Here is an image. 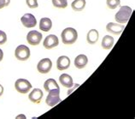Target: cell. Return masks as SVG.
Returning a JSON list of instances; mask_svg holds the SVG:
<instances>
[{"label": "cell", "mask_w": 135, "mask_h": 119, "mask_svg": "<svg viewBox=\"0 0 135 119\" xmlns=\"http://www.w3.org/2000/svg\"><path fill=\"white\" fill-rule=\"evenodd\" d=\"M133 14V9L129 6H122L120 10L117 11V13L115 16V19L116 22L120 24H124L127 23L129 21L131 16Z\"/></svg>", "instance_id": "1"}, {"label": "cell", "mask_w": 135, "mask_h": 119, "mask_svg": "<svg viewBox=\"0 0 135 119\" xmlns=\"http://www.w3.org/2000/svg\"><path fill=\"white\" fill-rule=\"evenodd\" d=\"M61 39L63 44L65 45H72L76 42L78 39L77 31L73 28H66L62 30L61 34Z\"/></svg>", "instance_id": "2"}, {"label": "cell", "mask_w": 135, "mask_h": 119, "mask_svg": "<svg viewBox=\"0 0 135 119\" xmlns=\"http://www.w3.org/2000/svg\"><path fill=\"white\" fill-rule=\"evenodd\" d=\"M48 93V95L45 99V103L47 106L53 107L62 101V99H60V88L52 89Z\"/></svg>", "instance_id": "3"}, {"label": "cell", "mask_w": 135, "mask_h": 119, "mask_svg": "<svg viewBox=\"0 0 135 119\" xmlns=\"http://www.w3.org/2000/svg\"><path fill=\"white\" fill-rule=\"evenodd\" d=\"M15 88L18 93L25 94V93L30 92V90L32 89V84L27 79L20 78L17 79L15 82Z\"/></svg>", "instance_id": "4"}, {"label": "cell", "mask_w": 135, "mask_h": 119, "mask_svg": "<svg viewBox=\"0 0 135 119\" xmlns=\"http://www.w3.org/2000/svg\"><path fill=\"white\" fill-rule=\"evenodd\" d=\"M15 57L20 61H27L30 57V49L25 45H20L15 51Z\"/></svg>", "instance_id": "5"}, {"label": "cell", "mask_w": 135, "mask_h": 119, "mask_svg": "<svg viewBox=\"0 0 135 119\" xmlns=\"http://www.w3.org/2000/svg\"><path fill=\"white\" fill-rule=\"evenodd\" d=\"M42 34L36 30H32L27 34V41L31 45H38L42 40Z\"/></svg>", "instance_id": "6"}, {"label": "cell", "mask_w": 135, "mask_h": 119, "mask_svg": "<svg viewBox=\"0 0 135 119\" xmlns=\"http://www.w3.org/2000/svg\"><path fill=\"white\" fill-rule=\"evenodd\" d=\"M51 68H52V62L48 57L41 59L37 64V70L41 74L49 73V72L51 71Z\"/></svg>", "instance_id": "7"}, {"label": "cell", "mask_w": 135, "mask_h": 119, "mask_svg": "<svg viewBox=\"0 0 135 119\" xmlns=\"http://www.w3.org/2000/svg\"><path fill=\"white\" fill-rule=\"evenodd\" d=\"M21 21H22V24L25 28H34L37 25V20L35 16L33 14L30 13H27L23 15L21 18Z\"/></svg>", "instance_id": "8"}, {"label": "cell", "mask_w": 135, "mask_h": 119, "mask_svg": "<svg viewBox=\"0 0 135 119\" xmlns=\"http://www.w3.org/2000/svg\"><path fill=\"white\" fill-rule=\"evenodd\" d=\"M58 45H59V39L55 34H50L48 36H46L43 42L44 47L47 50H51L56 47V46H57Z\"/></svg>", "instance_id": "9"}, {"label": "cell", "mask_w": 135, "mask_h": 119, "mask_svg": "<svg viewBox=\"0 0 135 119\" xmlns=\"http://www.w3.org/2000/svg\"><path fill=\"white\" fill-rule=\"evenodd\" d=\"M125 28V25L120 24V23H115V22H109L106 25V30L109 33L115 35H119L122 33V31Z\"/></svg>", "instance_id": "10"}, {"label": "cell", "mask_w": 135, "mask_h": 119, "mask_svg": "<svg viewBox=\"0 0 135 119\" xmlns=\"http://www.w3.org/2000/svg\"><path fill=\"white\" fill-rule=\"evenodd\" d=\"M44 96V93L42 92V90L40 88H34L30 92L29 95H28V99L31 102L34 104H38L40 103L42 98Z\"/></svg>", "instance_id": "11"}, {"label": "cell", "mask_w": 135, "mask_h": 119, "mask_svg": "<svg viewBox=\"0 0 135 119\" xmlns=\"http://www.w3.org/2000/svg\"><path fill=\"white\" fill-rule=\"evenodd\" d=\"M70 66V59L67 56H61L56 60V68L58 70H65Z\"/></svg>", "instance_id": "12"}, {"label": "cell", "mask_w": 135, "mask_h": 119, "mask_svg": "<svg viewBox=\"0 0 135 119\" xmlns=\"http://www.w3.org/2000/svg\"><path fill=\"white\" fill-rule=\"evenodd\" d=\"M59 81L61 85L68 88H71L74 85L73 78L68 74H62L59 76Z\"/></svg>", "instance_id": "13"}, {"label": "cell", "mask_w": 135, "mask_h": 119, "mask_svg": "<svg viewBox=\"0 0 135 119\" xmlns=\"http://www.w3.org/2000/svg\"><path fill=\"white\" fill-rule=\"evenodd\" d=\"M88 63V58L86 55L84 54H80L78 55L75 59H74V66L77 68H83L86 66Z\"/></svg>", "instance_id": "14"}, {"label": "cell", "mask_w": 135, "mask_h": 119, "mask_svg": "<svg viewBox=\"0 0 135 119\" xmlns=\"http://www.w3.org/2000/svg\"><path fill=\"white\" fill-rule=\"evenodd\" d=\"M52 28V21L48 17H43L40 21V29L44 32H49Z\"/></svg>", "instance_id": "15"}, {"label": "cell", "mask_w": 135, "mask_h": 119, "mask_svg": "<svg viewBox=\"0 0 135 119\" xmlns=\"http://www.w3.org/2000/svg\"><path fill=\"white\" fill-rule=\"evenodd\" d=\"M99 38V33L98 30L96 29H91L89 32L87 33L86 35V40L88 42V44L91 45H94L98 42Z\"/></svg>", "instance_id": "16"}, {"label": "cell", "mask_w": 135, "mask_h": 119, "mask_svg": "<svg viewBox=\"0 0 135 119\" xmlns=\"http://www.w3.org/2000/svg\"><path fill=\"white\" fill-rule=\"evenodd\" d=\"M114 42H115V39L110 35H105L102 39V43L101 45L102 47L104 50H109L113 47L114 45Z\"/></svg>", "instance_id": "17"}, {"label": "cell", "mask_w": 135, "mask_h": 119, "mask_svg": "<svg viewBox=\"0 0 135 119\" xmlns=\"http://www.w3.org/2000/svg\"><path fill=\"white\" fill-rule=\"evenodd\" d=\"M86 4V0H74L71 3V7L74 11H82Z\"/></svg>", "instance_id": "18"}, {"label": "cell", "mask_w": 135, "mask_h": 119, "mask_svg": "<svg viewBox=\"0 0 135 119\" xmlns=\"http://www.w3.org/2000/svg\"><path fill=\"white\" fill-rule=\"evenodd\" d=\"M44 88L46 92L51 91L52 89H56V88H60L59 86L57 84V82L56 81V80L54 79L50 78L48 80H46L44 83Z\"/></svg>", "instance_id": "19"}, {"label": "cell", "mask_w": 135, "mask_h": 119, "mask_svg": "<svg viewBox=\"0 0 135 119\" xmlns=\"http://www.w3.org/2000/svg\"><path fill=\"white\" fill-rule=\"evenodd\" d=\"M52 4L56 8L65 9L68 6V0H52Z\"/></svg>", "instance_id": "20"}, {"label": "cell", "mask_w": 135, "mask_h": 119, "mask_svg": "<svg viewBox=\"0 0 135 119\" xmlns=\"http://www.w3.org/2000/svg\"><path fill=\"white\" fill-rule=\"evenodd\" d=\"M106 4L110 10H115L120 4V0H106Z\"/></svg>", "instance_id": "21"}, {"label": "cell", "mask_w": 135, "mask_h": 119, "mask_svg": "<svg viewBox=\"0 0 135 119\" xmlns=\"http://www.w3.org/2000/svg\"><path fill=\"white\" fill-rule=\"evenodd\" d=\"M26 3L30 9H36L38 7V0H26Z\"/></svg>", "instance_id": "22"}, {"label": "cell", "mask_w": 135, "mask_h": 119, "mask_svg": "<svg viewBox=\"0 0 135 119\" xmlns=\"http://www.w3.org/2000/svg\"><path fill=\"white\" fill-rule=\"evenodd\" d=\"M6 41H7V35L5 34V32L0 30V45L5 44Z\"/></svg>", "instance_id": "23"}, {"label": "cell", "mask_w": 135, "mask_h": 119, "mask_svg": "<svg viewBox=\"0 0 135 119\" xmlns=\"http://www.w3.org/2000/svg\"><path fill=\"white\" fill-rule=\"evenodd\" d=\"M10 3V0H0V10L4 8L6 6H9Z\"/></svg>", "instance_id": "24"}, {"label": "cell", "mask_w": 135, "mask_h": 119, "mask_svg": "<svg viewBox=\"0 0 135 119\" xmlns=\"http://www.w3.org/2000/svg\"><path fill=\"white\" fill-rule=\"evenodd\" d=\"M80 86V84H75V86H74V88H73L72 89H69V91H68V94L69 95L70 93H72V92L74 91V90L75 89V88H78V86Z\"/></svg>", "instance_id": "25"}, {"label": "cell", "mask_w": 135, "mask_h": 119, "mask_svg": "<svg viewBox=\"0 0 135 119\" xmlns=\"http://www.w3.org/2000/svg\"><path fill=\"white\" fill-rule=\"evenodd\" d=\"M3 90H4V89H3V86L1 84H0V97H1V96L3 95Z\"/></svg>", "instance_id": "26"}, {"label": "cell", "mask_w": 135, "mask_h": 119, "mask_svg": "<svg viewBox=\"0 0 135 119\" xmlns=\"http://www.w3.org/2000/svg\"><path fill=\"white\" fill-rule=\"evenodd\" d=\"M3 52L0 49V62L3 60Z\"/></svg>", "instance_id": "27"}, {"label": "cell", "mask_w": 135, "mask_h": 119, "mask_svg": "<svg viewBox=\"0 0 135 119\" xmlns=\"http://www.w3.org/2000/svg\"><path fill=\"white\" fill-rule=\"evenodd\" d=\"M16 119H19V118H23V119H26V116H25V115H18V116H17L16 117Z\"/></svg>", "instance_id": "28"}]
</instances>
